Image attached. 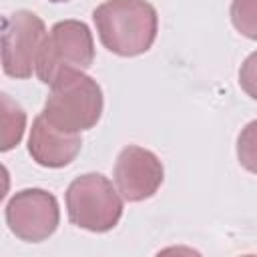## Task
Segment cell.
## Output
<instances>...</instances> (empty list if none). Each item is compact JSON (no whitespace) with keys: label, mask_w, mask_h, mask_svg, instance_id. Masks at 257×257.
Segmentation results:
<instances>
[{"label":"cell","mask_w":257,"mask_h":257,"mask_svg":"<svg viewBox=\"0 0 257 257\" xmlns=\"http://www.w3.org/2000/svg\"><path fill=\"white\" fill-rule=\"evenodd\" d=\"M92 20L102 46L124 58L151 50L159 32V14L149 0H104Z\"/></svg>","instance_id":"cell-1"},{"label":"cell","mask_w":257,"mask_h":257,"mask_svg":"<svg viewBox=\"0 0 257 257\" xmlns=\"http://www.w3.org/2000/svg\"><path fill=\"white\" fill-rule=\"evenodd\" d=\"M92 62L94 40L90 28L80 20H60L46 34L36 74L40 82L54 84L70 72H84Z\"/></svg>","instance_id":"cell-3"},{"label":"cell","mask_w":257,"mask_h":257,"mask_svg":"<svg viewBox=\"0 0 257 257\" xmlns=\"http://www.w3.org/2000/svg\"><path fill=\"white\" fill-rule=\"evenodd\" d=\"M82 141L78 133H66L56 128L46 120L42 112L34 118L28 137V153L32 161H36L40 167H48V169L66 167L76 159Z\"/></svg>","instance_id":"cell-8"},{"label":"cell","mask_w":257,"mask_h":257,"mask_svg":"<svg viewBox=\"0 0 257 257\" xmlns=\"http://www.w3.org/2000/svg\"><path fill=\"white\" fill-rule=\"evenodd\" d=\"M229 16L237 32L257 40V0H233Z\"/></svg>","instance_id":"cell-10"},{"label":"cell","mask_w":257,"mask_h":257,"mask_svg":"<svg viewBox=\"0 0 257 257\" xmlns=\"http://www.w3.org/2000/svg\"><path fill=\"white\" fill-rule=\"evenodd\" d=\"M102 88L84 72H70L50 84L42 114L50 124L66 133H82L102 116Z\"/></svg>","instance_id":"cell-2"},{"label":"cell","mask_w":257,"mask_h":257,"mask_svg":"<svg viewBox=\"0 0 257 257\" xmlns=\"http://www.w3.org/2000/svg\"><path fill=\"white\" fill-rule=\"evenodd\" d=\"M66 213L72 225L90 233H106L122 217V199L104 175L84 173L66 189Z\"/></svg>","instance_id":"cell-4"},{"label":"cell","mask_w":257,"mask_h":257,"mask_svg":"<svg viewBox=\"0 0 257 257\" xmlns=\"http://www.w3.org/2000/svg\"><path fill=\"white\" fill-rule=\"evenodd\" d=\"M6 225L20 241L40 243L48 239L60 223L58 201L44 189H24L6 203Z\"/></svg>","instance_id":"cell-6"},{"label":"cell","mask_w":257,"mask_h":257,"mask_svg":"<svg viewBox=\"0 0 257 257\" xmlns=\"http://www.w3.org/2000/svg\"><path fill=\"white\" fill-rule=\"evenodd\" d=\"M26 112L8 94H2V151L14 149L24 135Z\"/></svg>","instance_id":"cell-9"},{"label":"cell","mask_w":257,"mask_h":257,"mask_svg":"<svg viewBox=\"0 0 257 257\" xmlns=\"http://www.w3.org/2000/svg\"><path fill=\"white\" fill-rule=\"evenodd\" d=\"M46 40L42 18L30 10H16L2 22V68L12 78H30Z\"/></svg>","instance_id":"cell-5"},{"label":"cell","mask_w":257,"mask_h":257,"mask_svg":"<svg viewBox=\"0 0 257 257\" xmlns=\"http://www.w3.org/2000/svg\"><path fill=\"white\" fill-rule=\"evenodd\" d=\"M239 84L247 92V96L257 100V50L243 60L239 68Z\"/></svg>","instance_id":"cell-12"},{"label":"cell","mask_w":257,"mask_h":257,"mask_svg":"<svg viewBox=\"0 0 257 257\" xmlns=\"http://www.w3.org/2000/svg\"><path fill=\"white\" fill-rule=\"evenodd\" d=\"M237 159L245 171L257 175V118L241 128L237 137Z\"/></svg>","instance_id":"cell-11"},{"label":"cell","mask_w":257,"mask_h":257,"mask_svg":"<svg viewBox=\"0 0 257 257\" xmlns=\"http://www.w3.org/2000/svg\"><path fill=\"white\" fill-rule=\"evenodd\" d=\"M50 2H68V0H50Z\"/></svg>","instance_id":"cell-13"},{"label":"cell","mask_w":257,"mask_h":257,"mask_svg":"<svg viewBox=\"0 0 257 257\" xmlns=\"http://www.w3.org/2000/svg\"><path fill=\"white\" fill-rule=\"evenodd\" d=\"M163 163L153 151L128 145L118 153L114 163V183L126 201L139 203L151 199L163 185Z\"/></svg>","instance_id":"cell-7"}]
</instances>
